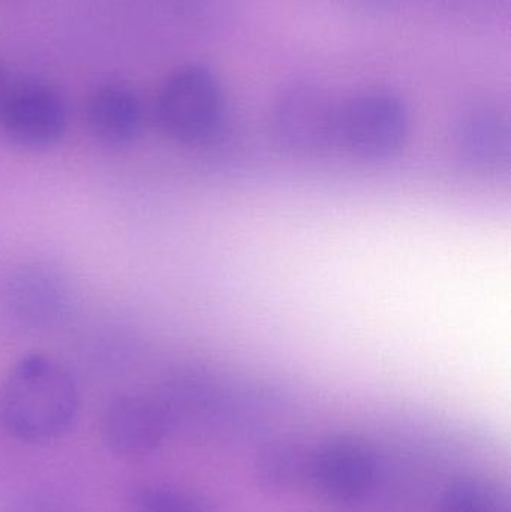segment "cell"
<instances>
[{
  "instance_id": "8992f818",
  "label": "cell",
  "mask_w": 511,
  "mask_h": 512,
  "mask_svg": "<svg viewBox=\"0 0 511 512\" xmlns=\"http://www.w3.org/2000/svg\"><path fill=\"white\" fill-rule=\"evenodd\" d=\"M71 289L59 271L41 262L14 268L2 286V306L27 330L56 327L71 309Z\"/></svg>"
},
{
  "instance_id": "7a4b0ae2",
  "label": "cell",
  "mask_w": 511,
  "mask_h": 512,
  "mask_svg": "<svg viewBox=\"0 0 511 512\" xmlns=\"http://www.w3.org/2000/svg\"><path fill=\"white\" fill-rule=\"evenodd\" d=\"M411 116L401 96L365 89L339 102L338 144L365 162H386L407 146Z\"/></svg>"
},
{
  "instance_id": "ba28073f",
  "label": "cell",
  "mask_w": 511,
  "mask_h": 512,
  "mask_svg": "<svg viewBox=\"0 0 511 512\" xmlns=\"http://www.w3.org/2000/svg\"><path fill=\"white\" fill-rule=\"evenodd\" d=\"M455 150L468 170L495 174L509 165L510 123L506 114L491 105H477L459 117L455 128Z\"/></svg>"
},
{
  "instance_id": "9c48e42d",
  "label": "cell",
  "mask_w": 511,
  "mask_h": 512,
  "mask_svg": "<svg viewBox=\"0 0 511 512\" xmlns=\"http://www.w3.org/2000/svg\"><path fill=\"white\" fill-rule=\"evenodd\" d=\"M141 120L140 99L126 84H102L87 102V129L104 146L120 147L131 143L140 132Z\"/></svg>"
},
{
  "instance_id": "6da1fadb",
  "label": "cell",
  "mask_w": 511,
  "mask_h": 512,
  "mask_svg": "<svg viewBox=\"0 0 511 512\" xmlns=\"http://www.w3.org/2000/svg\"><path fill=\"white\" fill-rule=\"evenodd\" d=\"M78 412L77 382L53 355H24L0 385V426L23 444L63 438L74 427Z\"/></svg>"
},
{
  "instance_id": "8fae6325",
  "label": "cell",
  "mask_w": 511,
  "mask_h": 512,
  "mask_svg": "<svg viewBox=\"0 0 511 512\" xmlns=\"http://www.w3.org/2000/svg\"><path fill=\"white\" fill-rule=\"evenodd\" d=\"M6 512H74L68 502L51 493H29L12 502Z\"/></svg>"
},
{
  "instance_id": "5b68a950",
  "label": "cell",
  "mask_w": 511,
  "mask_h": 512,
  "mask_svg": "<svg viewBox=\"0 0 511 512\" xmlns=\"http://www.w3.org/2000/svg\"><path fill=\"white\" fill-rule=\"evenodd\" d=\"M65 128L63 99L44 81H21L0 102V131L20 149H50L59 143Z\"/></svg>"
},
{
  "instance_id": "3957f363",
  "label": "cell",
  "mask_w": 511,
  "mask_h": 512,
  "mask_svg": "<svg viewBox=\"0 0 511 512\" xmlns=\"http://www.w3.org/2000/svg\"><path fill=\"white\" fill-rule=\"evenodd\" d=\"M225 93L218 75L201 63L176 69L159 90L156 120L165 135L183 144L204 143L218 132Z\"/></svg>"
},
{
  "instance_id": "277c9868",
  "label": "cell",
  "mask_w": 511,
  "mask_h": 512,
  "mask_svg": "<svg viewBox=\"0 0 511 512\" xmlns=\"http://www.w3.org/2000/svg\"><path fill=\"white\" fill-rule=\"evenodd\" d=\"M339 102L323 87H285L270 110V132L279 149L296 158L323 155L338 144Z\"/></svg>"
},
{
  "instance_id": "52a82bcc",
  "label": "cell",
  "mask_w": 511,
  "mask_h": 512,
  "mask_svg": "<svg viewBox=\"0 0 511 512\" xmlns=\"http://www.w3.org/2000/svg\"><path fill=\"white\" fill-rule=\"evenodd\" d=\"M101 429L108 450L125 459L155 453L173 430L158 397L137 393L114 397L102 415Z\"/></svg>"
},
{
  "instance_id": "30bf717a",
  "label": "cell",
  "mask_w": 511,
  "mask_h": 512,
  "mask_svg": "<svg viewBox=\"0 0 511 512\" xmlns=\"http://www.w3.org/2000/svg\"><path fill=\"white\" fill-rule=\"evenodd\" d=\"M132 512H215L192 493L168 484H143L132 492Z\"/></svg>"
}]
</instances>
